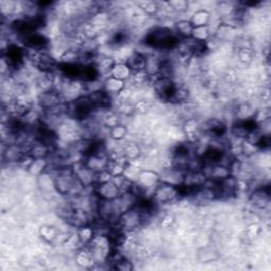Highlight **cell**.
Listing matches in <instances>:
<instances>
[{
  "mask_svg": "<svg viewBox=\"0 0 271 271\" xmlns=\"http://www.w3.org/2000/svg\"><path fill=\"white\" fill-rule=\"evenodd\" d=\"M113 269L119 270V271H131L134 269V266H133V263L124 257L116 266H114Z\"/></svg>",
  "mask_w": 271,
  "mask_h": 271,
  "instance_id": "53",
  "label": "cell"
},
{
  "mask_svg": "<svg viewBox=\"0 0 271 271\" xmlns=\"http://www.w3.org/2000/svg\"><path fill=\"white\" fill-rule=\"evenodd\" d=\"M192 38L198 40L201 43H208V40L211 38V31L209 26L204 27H196L193 29Z\"/></svg>",
  "mask_w": 271,
  "mask_h": 271,
  "instance_id": "42",
  "label": "cell"
},
{
  "mask_svg": "<svg viewBox=\"0 0 271 271\" xmlns=\"http://www.w3.org/2000/svg\"><path fill=\"white\" fill-rule=\"evenodd\" d=\"M168 5L177 13H183L188 9V2L185 0H171L168 2Z\"/></svg>",
  "mask_w": 271,
  "mask_h": 271,
  "instance_id": "50",
  "label": "cell"
},
{
  "mask_svg": "<svg viewBox=\"0 0 271 271\" xmlns=\"http://www.w3.org/2000/svg\"><path fill=\"white\" fill-rule=\"evenodd\" d=\"M21 42L27 47V49H33V50L38 51H46L49 46L48 38L38 32L31 33L28 36L23 37Z\"/></svg>",
  "mask_w": 271,
  "mask_h": 271,
  "instance_id": "16",
  "label": "cell"
},
{
  "mask_svg": "<svg viewBox=\"0 0 271 271\" xmlns=\"http://www.w3.org/2000/svg\"><path fill=\"white\" fill-rule=\"evenodd\" d=\"M26 154L28 153L20 144H10L3 151V159L9 163H19Z\"/></svg>",
  "mask_w": 271,
  "mask_h": 271,
  "instance_id": "23",
  "label": "cell"
},
{
  "mask_svg": "<svg viewBox=\"0 0 271 271\" xmlns=\"http://www.w3.org/2000/svg\"><path fill=\"white\" fill-rule=\"evenodd\" d=\"M95 234H96V231H95V229L92 227V225L81 227L78 229V232H77L78 239H79L80 243L83 246L89 245V243L93 240Z\"/></svg>",
  "mask_w": 271,
  "mask_h": 271,
  "instance_id": "35",
  "label": "cell"
},
{
  "mask_svg": "<svg viewBox=\"0 0 271 271\" xmlns=\"http://www.w3.org/2000/svg\"><path fill=\"white\" fill-rule=\"evenodd\" d=\"M256 56V52L253 51V49L250 46H243L239 50V59L244 64H250L254 60Z\"/></svg>",
  "mask_w": 271,
  "mask_h": 271,
  "instance_id": "47",
  "label": "cell"
},
{
  "mask_svg": "<svg viewBox=\"0 0 271 271\" xmlns=\"http://www.w3.org/2000/svg\"><path fill=\"white\" fill-rule=\"evenodd\" d=\"M102 124L104 127H107L108 129L121 124L119 113L117 111H110L109 109L104 110L102 116Z\"/></svg>",
  "mask_w": 271,
  "mask_h": 271,
  "instance_id": "39",
  "label": "cell"
},
{
  "mask_svg": "<svg viewBox=\"0 0 271 271\" xmlns=\"http://www.w3.org/2000/svg\"><path fill=\"white\" fill-rule=\"evenodd\" d=\"M144 224V218L136 207L130 209L126 212H123L119 216L117 224L121 229L124 230L125 232H131L134 230L141 227Z\"/></svg>",
  "mask_w": 271,
  "mask_h": 271,
  "instance_id": "7",
  "label": "cell"
},
{
  "mask_svg": "<svg viewBox=\"0 0 271 271\" xmlns=\"http://www.w3.org/2000/svg\"><path fill=\"white\" fill-rule=\"evenodd\" d=\"M84 163L88 169L91 170L93 173H98V172H102L107 170L109 158L108 156H101V155H93L89 156V157L83 158Z\"/></svg>",
  "mask_w": 271,
  "mask_h": 271,
  "instance_id": "21",
  "label": "cell"
},
{
  "mask_svg": "<svg viewBox=\"0 0 271 271\" xmlns=\"http://www.w3.org/2000/svg\"><path fill=\"white\" fill-rule=\"evenodd\" d=\"M270 117H271V112L270 109L268 107L260 109L258 111H256V114H254L253 120L256 121V123L258 125L263 124V123L270 121Z\"/></svg>",
  "mask_w": 271,
  "mask_h": 271,
  "instance_id": "49",
  "label": "cell"
},
{
  "mask_svg": "<svg viewBox=\"0 0 271 271\" xmlns=\"http://www.w3.org/2000/svg\"><path fill=\"white\" fill-rule=\"evenodd\" d=\"M125 85L126 82H123L109 76L103 82V89L112 97H116L125 89Z\"/></svg>",
  "mask_w": 271,
  "mask_h": 271,
  "instance_id": "25",
  "label": "cell"
},
{
  "mask_svg": "<svg viewBox=\"0 0 271 271\" xmlns=\"http://www.w3.org/2000/svg\"><path fill=\"white\" fill-rule=\"evenodd\" d=\"M76 262L80 267L86 268V269L94 268V266L96 265L93 254L88 248V246H85V247L78 250L77 256H76Z\"/></svg>",
  "mask_w": 271,
  "mask_h": 271,
  "instance_id": "24",
  "label": "cell"
},
{
  "mask_svg": "<svg viewBox=\"0 0 271 271\" xmlns=\"http://www.w3.org/2000/svg\"><path fill=\"white\" fill-rule=\"evenodd\" d=\"M159 176H160V182H164V183L172 184L175 186H180L183 184L185 172L178 170L174 167H169V168L163 169L161 171V173L159 174Z\"/></svg>",
  "mask_w": 271,
  "mask_h": 271,
  "instance_id": "15",
  "label": "cell"
},
{
  "mask_svg": "<svg viewBox=\"0 0 271 271\" xmlns=\"http://www.w3.org/2000/svg\"><path fill=\"white\" fill-rule=\"evenodd\" d=\"M173 223H174V218H173V216L167 215V216H164V217L162 218L161 226H162L164 229H168V228H170L172 225H173Z\"/></svg>",
  "mask_w": 271,
  "mask_h": 271,
  "instance_id": "55",
  "label": "cell"
},
{
  "mask_svg": "<svg viewBox=\"0 0 271 271\" xmlns=\"http://www.w3.org/2000/svg\"><path fill=\"white\" fill-rule=\"evenodd\" d=\"M119 211L122 214L123 212H126L130 209H134L138 202L137 196L130 191L121 193V195L116 199Z\"/></svg>",
  "mask_w": 271,
  "mask_h": 271,
  "instance_id": "27",
  "label": "cell"
},
{
  "mask_svg": "<svg viewBox=\"0 0 271 271\" xmlns=\"http://www.w3.org/2000/svg\"><path fill=\"white\" fill-rule=\"evenodd\" d=\"M89 97L91 98V101L94 105V107L97 109L102 110H108L111 107L113 97L105 91L104 89L96 90V91H92L88 93Z\"/></svg>",
  "mask_w": 271,
  "mask_h": 271,
  "instance_id": "19",
  "label": "cell"
},
{
  "mask_svg": "<svg viewBox=\"0 0 271 271\" xmlns=\"http://www.w3.org/2000/svg\"><path fill=\"white\" fill-rule=\"evenodd\" d=\"M64 103L61 93L57 90L40 92L38 95V106L43 110H51ZM66 103V102H65Z\"/></svg>",
  "mask_w": 271,
  "mask_h": 271,
  "instance_id": "14",
  "label": "cell"
},
{
  "mask_svg": "<svg viewBox=\"0 0 271 271\" xmlns=\"http://www.w3.org/2000/svg\"><path fill=\"white\" fill-rule=\"evenodd\" d=\"M93 191L101 199H105V200H114L121 195L119 187L112 181L101 183V184H95L93 186Z\"/></svg>",
  "mask_w": 271,
  "mask_h": 271,
  "instance_id": "17",
  "label": "cell"
},
{
  "mask_svg": "<svg viewBox=\"0 0 271 271\" xmlns=\"http://www.w3.org/2000/svg\"><path fill=\"white\" fill-rule=\"evenodd\" d=\"M66 219H67L73 227H77L78 229L84 226L92 225L93 223L91 213H90L88 210H86L85 208L78 207V206L71 207L69 214Z\"/></svg>",
  "mask_w": 271,
  "mask_h": 271,
  "instance_id": "11",
  "label": "cell"
},
{
  "mask_svg": "<svg viewBox=\"0 0 271 271\" xmlns=\"http://www.w3.org/2000/svg\"><path fill=\"white\" fill-rule=\"evenodd\" d=\"M96 108L88 94L82 95L77 100L68 103V114L77 121H87L93 116Z\"/></svg>",
  "mask_w": 271,
  "mask_h": 271,
  "instance_id": "2",
  "label": "cell"
},
{
  "mask_svg": "<svg viewBox=\"0 0 271 271\" xmlns=\"http://www.w3.org/2000/svg\"><path fill=\"white\" fill-rule=\"evenodd\" d=\"M71 169L73 171V173H75L77 179L86 188L94 186L95 173H93L91 170L86 167L83 159L71 163Z\"/></svg>",
  "mask_w": 271,
  "mask_h": 271,
  "instance_id": "10",
  "label": "cell"
},
{
  "mask_svg": "<svg viewBox=\"0 0 271 271\" xmlns=\"http://www.w3.org/2000/svg\"><path fill=\"white\" fill-rule=\"evenodd\" d=\"M163 60L159 56L156 55H146V66L145 72L147 76H154L160 73L162 67Z\"/></svg>",
  "mask_w": 271,
  "mask_h": 271,
  "instance_id": "33",
  "label": "cell"
},
{
  "mask_svg": "<svg viewBox=\"0 0 271 271\" xmlns=\"http://www.w3.org/2000/svg\"><path fill=\"white\" fill-rule=\"evenodd\" d=\"M123 152H124V155L126 156V158L129 161H136L140 158L141 156V149L139 147L138 144L134 142L127 143L124 147V150H123Z\"/></svg>",
  "mask_w": 271,
  "mask_h": 271,
  "instance_id": "43",
  "label": "cell"
},
{
  "mask_svg": "<svg viewBox=\"0 0 271 271\" xmlns=\"http://www.w3.org/2000/svg\"><path fill=\"white\" fill-rule=\"evenodd\" d=\"M48 166H49L48 159H34L31 163V166L28 169V171L32 175L40 176L47 171Z\"/></svg>",
  "mask_w": 271,
  "mask_h": 271,
  "instance_id": "40",
  "label": "cell"
},
{
  "mask_svg": "<svg viewBox=\"0 0 271 271\" xmlns=\"http://www.w3.org/2000/svg\"><path fill=\"white\" fill-rule=\"evenodd\" d=\"M193 29L194 27L192 26L190 20H179L175 23V32L180 39L190 38L192 36Z\"/></svg>",
  "mask_w": 271,
  "mask_h": 271,
  "instance_id": "37",
  "label": "cell"
},
{
  "mask_svg": "<svg viewBox=\"0 0 271 271\" xmlns=\"http://www.w3.org/2000/svg\"><path fill=\"white\" fill-rule=\"evenodd\" d=\"M88 248L92 252L96 264L105 263L111 250V245L106 234H95L93 240L89 243Z\"/></svg>",
  "mask_w": 271,
  "mask_h": 271,
  "instance_id": "5",
  "label": "cell"
},
{
  "mask_svg": "<svg viewBox=\"0 0 271 271\" xmlns=\"http://www.w3.org/2000/svg\"><path fill=\"white\" fill-rule=\"evenodd\" d=\"M261 231H262V229H261L260 225L252 224L247 228L246 235H247V237L249 240H254V239H257V237L260 235Z\"/></svg>",
  "mask_w": 271,
  "mask_h": 271,
  "instance_id": "54",
  "label": "cell"
},
{
  "mask_svg": "<svg viewBox=\"0 0 271 271\" xmlns=\"http://www.w3.org/2000/svg\"><path fill=\"white\" fill-rule=\"evenodd\" d=\"M114 64H116V62H114L112 57L102 56V57H97L95 63H94V66H95V68L98 72V75H100V77H102V76L109 77Z\"/></svg>",
  "mask_w": 271,
  "mask_h": 271,
  "instance_id": "29",
  "label": "cell"
},
{
  "mask_svg": "<svg viewBox=\"0 0 271 271\" xmlns=\"http://www.w3.org/2000/svg\"><path fill=\"white\" fill-rule=\"evenodd\" d=\"M136 182L142 187L147 198H153L155 188L160 183V176L154 171H141Z\"/></svg>",
  "mask_w": 271,
  "mask_h": 271,
  "instance_id": "9",
  "label": "cell"
},
{
  "mask_svg": "<svg viewBox=\"0 0 271 271\" xmlns=\"http://www.w3.org/2000/svg\"><path fill=\"white\" fill-rule=\"evenodd\" d=\"M108 136L112 139V140L121 141L127 136V128L124 125L119 124L117 126L108 129Z\"/></svg>",
  "mask_w": 271,
  "mask_h": 271,
  "instance_id": "46",
  "label": "cell"
},
{
  "mask_svg": "<svg viewBox=\"0 0 271 271\" xmlns=\"http://www.w3.org/2000/svg\"><path fill=\"white\" fill-rule=\"evenodd\" d=\"M221 199H229L236 197L237 195V186H239V179L234 175H230L229 177L221 180Z\"/></svg>",
  "mask_w": 271,
  "mask_h": 271,
  "instance_id": "20",
  "label": "cell"
},
{
  "mask_svg": "<svg viewBox=\"0 0 271 271\" xmlns=\"http://www.w3.org/2000/svg\"><path fill=\"white\" fill-rule=\"evenodd\" d=\"M237 9V5L232 2H220L218 5V12L220 15H223L224 17H230L231 18L234 15L235 11Z\"/></svg>",
  "mask_w": 271,
  "mask_h": 271,
  "instance_id": "48",
  "label": "cell"
},
{
  "mask_svg": "<svg viewBox=\"0 0 271 271\" xmlns=\"http://www.w3.org/2000/svg\"><path fill=\"white\" fill-rule=\"evenodd\" d=\"M37 86L40 92L55 90V73L42 72V76L38 78Z\"/></svg>",
  "mask_w": 271,
  "mask_h": 271,
  "instance_id": "31",
  "label": "cell"
},
{
  "mask_svg": "<svg viewBox=\"0 0 271 271\" xmlns=\"http://www.w3.org/2000/svg\"><path fill=\"white\" fill-rule=\"evenodd\" d=\"M39 236L42 237L46 243L52 244L60 236V232L54 226H43L39 229Z\"/></svg>",
  "mask_w": 271,
  "mask_h": 271,
  "instance_id": "38",
  "label": "cell"
},
{
  "mask_svg": "<svg viewBox=\"0 0 271 271\" xmlns=\"http://www.w3.org/2000/svg\"><path fill=\"white\" fill-rule=\"evenodd\" d=\"M201 134L211 137V139H216L224 137L227 133V126L225 123L219 119H210L203 124H200Z\"/></svg>",
  "mask_w": 271,
  "mask_h": 271,
  "instance_id": "12",
  "label": "cell"
},
{
  "mask_svg": "<svg viewBox=\"0 0 271 271\" xmlns=\"http://www.w3.org/2000/svg\"><path fill=\"white\" fill-rule=\"evenodd\" d=\"M149 82H151L156 94L161 100L170 102V98L172 94H173L176 87L173 79L169 77H163L161 73H157V75L149 76Z\"/></svg>",
  "mask_w": 271,
  "mask_h": 271,
  "instance_id": "4",
  "label": "cell"
},
{
  "mask_svg": "<svg viewBox=\"0 0 271 271\" xmlns=\"http://www.w3.org/2000/svg\"><path fill=\"white\" fill-rule=\"evenodd\" d=\"M217 258H218L217 253L214 250H209L208 251V249H204L199 253V259L203 263L213 262V261L217 260Z\"/></svg>",
  "mask_w": 271,
  "mask_h": 271,
  "instance_id": "52",
  "label": "cell"
},
{
  "mask_svg": "<svg viewBox=\"0 0 271 271\" xmlns=\"http://www.w3.org/2000/svg\"><path fill=\"white\" fill-rule=\"evenodd\" d=\"M95 213L97 214L98 218L104 220L105 223H107L110 226L116 225L119 216L121 215L116 199L114 200L101 199L97 204V209Z\"/></svg>",
  "mask_w": 271,
  "mask_h": 271,
  "instance_id": "6",
  "label": "cell"
},
{
  "mask_svg": "<svg viewBox=\"0 0 271 271\" xmlns=\"http://www.w3.org/2000/svg\"><path fill=\"white\" fill-rule=\"evenodd\" d=\"M112 175L110 174V172L108 170H105L102 172H98V173L95 174V184H101V183H106L111 181Z\"/></svg>",
  "mask_w": 271,
  "mask_h": 271,
  "instance_id": "51",
  "label": "cell"
},
{
  "mask_svg": "<svg viewBox=\"0 0 271 271\" xmlns=\"http://www.w3.org/2000/svg\"><path fill=\"white\" fill-rule=\"evenodd\" d=\"M240 150H241V153L244 156H246V157H252V156L256 155L260 151L258 145L253 144L252 142L247 140V139H244V140H242Z\"/></svg>",
  "mask_w": 271,
  "mask_h": 271,
  "instance_id": "45",
  "label": "cell"
},
{
  "mask_svg": "<svg viewBox=\"0 0 271 271\" xmlns=\"http://www.w3.org/2000/svg\"><path fill=\"white\" fill-rule=\"evenodd\" d=\"M52 152L53 151L48 145H46L42 142L34 141V143L32 144L28 154L31 156L33 159H47L49 156L51 155Z\"/></svg>",
  "mask_w": 271,
  "mask_h": 271,
  "instance_id": "28",
  "label": "cell"
},
{
  "mask_svg": "<svg viewBox=\"0 0 271 271\" xmlns=\"http://www.w3.org/2000/svg\"><path fill=\"white\" fill-rule=\"evenodd\" d=\"M211 20V14L207 10H198L196 11L190 19V22L194 28L196 27H204L209 26Z\"/></svg>",
  "mask_w": 271,
  "mask_h": 271,
  "instance_id": "36",
  "label": "cell"
},
{
  "mask_svg": "<svg viewBox=\"0 0 271 271\" xmlns=\"http://www.w3.org/2000/svg\"><path fill=\"white\" fill-rule=\"evenodd\" d=\"M180 198L178 186L160 182L155 188L153 199L157 204L172 203Z\"/></svg>",
  "mask_w": 271,
  "mask_h": 271,
  "instance_id": "8",
  "label": "cell"
},
{
  "mask_svg": "<svg viewBox=\"0 0 271 271\" xmlns=\"http://www.w3.org/2000/svg\"><path fill=\"white\" fill-rule=\"evenodd\" d=\"M188 95H190V93H188V90L185 87L176 85L174 92H173V94H172V96L170 98V102L171 103H175V104L184 103V102L187 101Z\"/></svg>",
  "mask_w": 271,
  "mask_h": 271,
  "instance_id": "41",
  "label": "cell"
},
{
  "mask_svg": "<svg viewBox=\"0 0 271 271\" xmlns=\"http://www.w3.org/2000/svg\"><path fill=\"white\" fill-rule=\"evenodd\" d=\"M131 76H133V72H131V70L125 63H116L110 72V77H113L123 82L130 80Z\"/></svg>",
  "mask_w": 271,
  "mask_h": 271,
  "instance_id": "32",
  "label": "cell"
},
{
  "mask_svg": "<svg viewBox=\"0 0 271 271\" xmlns=\"http://www.w3.org/2000/svg\"><path fill=\"white\" fill-rule=\"evenodd\" d=\"M254 114H256V110L252 108V106L247 103H242L237 105L235 109V118L236 121H247L253 119Z\"/></svg>",
  "mask_w": 271,
  "mask_h": 271,
  "instance_id": "34",
  "label": "cell"
},
{
  "mask_svg": "<svg viewBox=\"0 0 271 271\" xmlns=\"http://www.w3.org/2000/svg\"><path fill=\"white\" fill-rule=\"evenodd\" d=\"M125 64L128 66L133 73L143 72L145 71L146 66V55H144L141 52L134 51L130 55L127 56V59L125 60Z\"/></svg>",
  "mask_w": 271,
  "mask_h": 271,
  "instance_id": "22",
  "label": "cell"
},
{
  "mask_svg": "<svg viewBox=\"0 0 271 271\" xmlns=\"http://www.w3.org/2000/svg\"><path fill=\"white\" fill-rule=\"evenodd\" d=\"M136 4L140 7V9L150 16H155L159 12V4L151 0H142V1H137Z\"/></svg>",
  "mask_w": 271,
  "mask_h": 271,
  "instance_id": "44",
  "label": "cell"
},
{
  "mask_svg": "<svg viewBox=\"0 0 271 271\" xmlns=\"http://www.w3.org/2000/svg\"><path fill=\"white\" fill-rule=\"evenodd\" d=\"M180 37L175 30L166 27H158L151 30L144 38V44L149 47L161 51L174 50V48L180 42Z\"/></svg>",
  "mask_w": 271,
  "mask_h": 271,
  "instance_id": "1",
  "label": "cell"
},
{
  "mask_svg": "<svg viewBox=\"0 0 271 271\" xmlns=\"http://www.w3.org/2000/svg\"><path fill=\"white\" fill-rule=\"evenodd\" d=\"M207 179V176L202 173V171H186L182 185L191 188H197L203 185Z\"/></svg>",
  "mask_w": 271,
  "mask_h": 271,
  "instance_id": "26",
  "label": "cell"
},
{
  "mask_svg": "<svg viewBox=\"0 0 271 271\" xmlns=\"http://www.w3.org/2000/svg\"><path fill=\"white\" fill-rule=\"evenodd\" d=\"M105 234L108 237L112 248L120 249L122 246L125 245L127 241L126 232L123 229H121L118 225H111L107 229V231H106Z\"/></svg>",
  "mask_w": 271,
  "mask_h": 271,
  "instance_id": "18",
  "label": "cell"
},
{
  "mask_svg": "<svg viewBox=\"0 0 271 271\" xmlns=\"http://www.w3.org/2000/svg\"><path fill=\"white\" fill-rule=\"evenodd\" d=\"M249 200L257 209L265 210L270 204V187L269 185L259 186L250 193Z\"/></svg>",
  "mask_w": 271,
  "mask_h": 271,
  "instance_id": "13",
  "label": "cell"
},
{
  "mask_svg": "<svg viewBox=\"0 0 271 271\" xmlns=\"http://www.w3.org/2000/svg\"><path fill=\"white\" fill-rule=\"evenodd\" d=\"M54 177L55 191L62 196H70L78 179L71 169V164L62 168Z\"/></svg>",
  "mask_w": 271,
  "mask_h": 271,
  "instance_id": "3",
  "label": "cell"
},
{
  "mask_svg": "<svg viewBox=\"0 0 271 271\" xmlns=\"http://www.w3.org/2000/svg\"><path fill=\"white\" fill-rule=\"evenodd\" d=\"M183 130L184 134L187 137L188 141L194 142L198 139L199 135H201V130H200V124L198 122L194 119L187 120L184 125H183Z\"/></svg>",
  "mask_w": 271,
  "mask_h": 271,
  "instance_id": "30",
  "label": "cell"
}]
</instances>
